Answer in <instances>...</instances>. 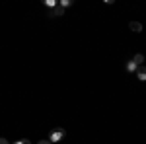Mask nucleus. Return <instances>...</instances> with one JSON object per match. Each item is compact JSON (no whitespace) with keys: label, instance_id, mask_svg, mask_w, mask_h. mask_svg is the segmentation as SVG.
Listing matches in <instances>:
<instances>
[{"label":"nucleus","instance_id":"1","mask_svg":"<svg viewBox=\"0 0 146 144\" xmlns=\"http://www.w3.org/2000/svg\"><path fill=\"white\" fill-rule=\"evenodd\" d=\"M64 136H66L64 129H53V131H51V136H49V140H51V142H60Z\"/></svg>","mask_w":146,"mask_h":144},{"label":"nucleus","instance_id":"2","mask_svg":"<svg viewBox=\"0 0 146 144\" xmlns=\"http://www.w3.org/2000/svg\"><path fill=\"white\" fill-rule=\"evenodd\" d=\"M49 16H51V18H58V16H64V8H60V6L56 4V6H53V8H51Z\"/></svg>","mask_w":146,"mask_h":144},{"label":"nucleus","instance_id":"3","mask_svg":"<svg viewBox=\"0 0 146 144\" xmlns=\"http://www.w3.org/2000/svg\"><path fill=\"white\" fill-rule=\"evenodd\" d=\"M136 78H138L140 82H146V66H144V64L136 68Z\"/></svg>","mask_w":146,"mask_h":144},{"label":"nucleus","instance_id":"4","mask_svg":"<svg viewBox=\"0 0 146 144\" xmlns=\"http://www.w3.org/2000/svg\"><path fill=\"white\" fill-rule=\"evenodd\" d=\"M129 27H131V31H135V33H140V31H142V23L140 22H131Z\"/></svg>","mask_w":146,"mask_h":144},{"label":"nucleus","instance_id":"5","mask_svg":"<svg viewBox=\"0 0 146 144\" xmlns=\"http://www.w3.org/2000/svg\"><path fill=\"white\" fill-rule=\"evenodd\" d=\"M125 68H127V72H136V64L135 62H133V58H131V60H127V64H125Z\"/></svg>","mask_w":146,"mask_h":144},{"label":"nucleus","instance_id":"6","mask_svg":"<svg viewBox=\"0 0 146 144\" xmlns=\"http://www.w3.org/2000/svg\"><path fill=\"white\" fill-rule=\"evenodd\" d=\"M133 62H135L136 66H142V62H144V56H142V55H135V56H133Z\"/></svg>","mask_w":146,"mask_h":144},{"label":"nucleus","instance_id":"7","mask_svg":"<svg viewBox=\"0 0 146 144\" xmlns=\"http://www.w3.org/2000/svg\"><path fill=\"white\" fill-rule=\"evenodd\" d=\"M58 6H60V8H68V6H72V0H60Z\"/></svg>","mask_w":146,"mask_h":144},{"label":"nucleus","instance_id":"8","mask_svg":"<svg viewBox=\"0 0 146 144\" xmlns=\"http://www.w3.org/2000/svg\"><path fill=\"white\" fill-rule=\"evenodd\" d=\"M43 4H45L47 8H53V6H56V4H58V2H55V0H45Z\"/></svg>","mask_w":146,"mask_h":144},{"label":"nucleus","instance_id":"9","mask_svg":"<svg viewBox=\"0 0 146 144\" xmlns=\"http://www.w3.org/2000/svg\"><path fill=\"white\" fill-rule=\"evenodd\" d=\"M16 144H29V140L27 138H22V140H16Z\"/></svg>","mask_w":146,"mask_h":144},{"label":"nucleus","instance_id":"10","mask_svg":"<svg viewBox=\"0 0 146 144\" xmlns=\"http://www.w3.org/2000/svg\"><path fill=\"white\" fill-rule=\"evenodd\" d=\"M37 144H53V142H51V140H47V138H45V140H39Z\"/></svg>","mask_w":146,"mask_h":144},{"label":"nucleus","instance_id":"11","mask_svg":"<svg viewBox=\"0 0 146 144\" xmlns=\"http://www.w3.org/2000/svg\"><path fill=\"white\" fill-rule=\"evenodd\" d=\"M0 144H10V142H8L6 138H0Z\"/></svg>","mask_w":146,"mask_h":144}]
</instances>
